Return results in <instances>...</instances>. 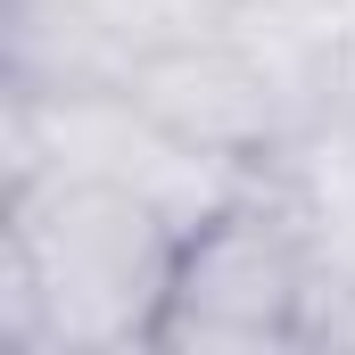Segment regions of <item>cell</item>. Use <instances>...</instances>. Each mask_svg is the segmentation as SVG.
I'll list each match as a JSON object with an SVG mask.
<instances>
[{
  "label": "cell",
  "mask_w": 355,
  "mask_h": 355,
  "mask_svg": "<svg viewBox=\"0 0 355 355\" xmlns=\"http://www.w3.org/2000/svg\"><path fill=\"white\" fill-rule=\"evenodd\" d=\"M182 265L166 207L83 174H33L0 198V347L124 355L157 347Z\"/></svg>",
  "instance_id": "1"
},
{
  "label": "cell",
  "mask_w": 355,
  "mask_h": 355,
  "mask_svg": "<svg viewBox=\"0 0 355 355\" xmlns=\"http://www.w3.org/2000/svg\"><path fill=\"white\" fill-rule=\"evenodd\" d=\"M314 289H322V257H314L289 190L265 166L232 207H215L198 232H182L157 347H198V355L314 347Z\"/></svg>",
  "instance_id": "2"
},
{
  "label": "cell",
  "mask_w": 355,
  "mask_h": 355,
  "mask_svg": "<svg viewBox=\"0 0 355 355\" xmlns=\"http://www.w3.org/2000/svg\"><path fill=\"white\" fill-rule=\"evenodd\" d=\"M33 174L116 182V190L166 207L182 232H198L265 166H232V157L182 141L132 91H17V83H0V182H33Z\"/></svg>",
  "instance_id": "3"
},
{
  "label": "cell",
  "mask_w": 355,
  "mask_h": 355,
  "mask_svg": "<svg viewBox=\"0 0 355 355\" xmlns=\"http://www.w3.org/2000/svg\"><path fill=\"white\" fill-rule=\"evenodd\" d=\"M207 25H223V0H0V83L124 91Z\"/></svg>",
  "instance_id": "4"
},
{
  "label": "cell",
  "mask_w": 355,
  "mask_h": 355,
  "mask_svg": "<svg viewBox=\"0 0 355 355\" xmlns=\"http://www.w3.org/2000/svg\"><path fill=\"white\" fill-rule=\"evenodd\" d=\"M124 91L141 107H157L182 141H198V149H215L232 166H272L297 141V116H289L281 83L257 67V50L232 33V8H223V25L174 42L166 58H149Z\"/></svg>",
  "instance_id": "5"
}]
</instances>
